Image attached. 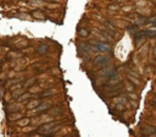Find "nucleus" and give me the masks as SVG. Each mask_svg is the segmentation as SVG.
<instances>
[{
    "mask_svg": "<svg viewBox=\"0 0 156 137\" xmlns=\"http://www.w3.org/2000/svg\"><path fill=\"white\" fill-rule=\"evenodd\" d=\"M92 49L94 52H110L111 45L107 43H102V42H98L95 45L92 47Z\"/></svg>",
    "mask_w": 156,
    "mask_h": 137,
    "instance_id": "nucleus-1",
    "label": "nucleus"
},
{
    "mask_svg": "<svg viewBox=\"0 0 156 137\" xmlns=\"http://www.w3.org/2000/svg\"><path fill=\"white\" fill-rule=\"evenodd\" d=\"M93 64L95 66H105L106 64H109V58L105 55H98V56H95Z\"/></svg>",
    "mask_w": 156,
    "mask_h": 137,
    "instance_id": "nucleus-2",
    "label": "nucleus"
},
{
    "mask_svg": "<svg viewBox=\"0 0 156 137\" xmlns=\"http://www.w3.org/2000/svg\"><path fill=\"white\" fill-rule=\"evenodd\" d=\"M143 133L146 135V136H156V127H154V126H146V127L144 128Z\"/></svg>",
    "mask_w": 156,
    "mask_h": 137,
    "instance_id": "nucleus-3",
    "label": "nucleus"
},
{
    "mask_svg": "<svg viewBox=\"0 0 156 137\" xmlns=\"http://www.w3.org/2000/svg\"><path fill=\"white\" fill-rule=\"evenodd\" d=\"M143 32H144V36L146 37H156V29H145Z\"/></svg>",
    "mask_w": 156,
    "mask_h": 137,
    "instance_id": "nucleus-4",
    "label": "nucleus"
},
{
    "mask_svg": "<svg viewBox=\"0 0 156 137\" xmlns=\"http://www.w3.org/2000/svg\"><path fill=\"white\" fill-rule=\"evenodd\" d=\"M46 50H48V47L45 45V44H40V45L38 47V53L39 54H45L46 53Z\"/></svg>",
    "mask_w": 156,
    "mask_h": 137,
    "instance_id": "nucleus-5",
    "label": "nucleus"
},
{
    "mask_svg": "<svg viewBox=\"0 0 156 137\" xmlns=\"http://www.w3.org/2000/svg\"><path fill=\"white\" fill-rule=\"evenodd\" d=\"M78 34L81 37H88V34H89V31L88 29H85V28H82V29H79L78 31Z\"/></svg>",
    "mask_w": 156,
    "mask_h": 137,
    "instance_id": "nucleus-6",
    "label": "nucleus"
},
{
    "mask_svg": "<svg viewBox=\"0 0 156 137\" xmlns=\"http://www.w3.org/2000/svg\"><path fill=\"white\" fill-rule=\"evenodd\" d=\"M145 23H150V25H155V26H156V17L149 18L147 21H145Z\"/></svg>",
    "mask_w": 156,
    "mask_h": 137,
    "instance_id": "nucleus-7",
    "label": "nucleus"
},
{
    "mask_svg": "<svg viewBox=\"0 0 156 137\" xmlns=\"http://www.w3.org/2000/svg\"><path fill=\"white\" fill-rule=\"evenodd\" d=\"M154 55H155V60H156V48H155V50H154Z\"/></svg>",
    "mask_w": 156,
    "mask_h": 137,
    "instance_id": "nucleus-8",
    "label": "nucleus"
}]
</instances>
